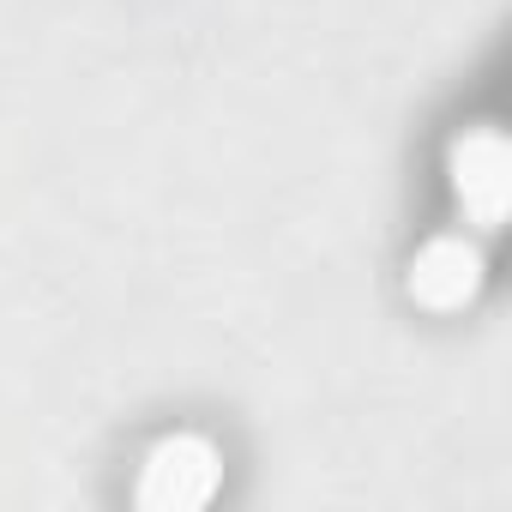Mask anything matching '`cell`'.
Returning <instances> with one entry per match:
<instances>
[{
  "label": "cell",
  "instance_id": "1",
  "mask_svg": "<svg viewBox=\"0 0 512 512\" xmlns=\"http://www.w3.org/2000/svg\"><path fill=\"white\" fill-rule=\"evenodd\" d=\"M223 470H217V452L205 440H163L151 446L145 470H139V500L145 506H163V512H187V506H205L217 494Z\"/></svg>",
  "mask_w": 512,
  "mask_h": 512
}]
</instances>
